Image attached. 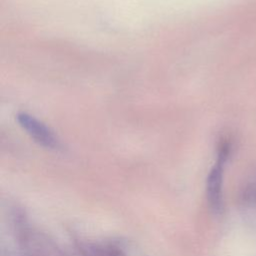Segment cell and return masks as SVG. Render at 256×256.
<instances>
[{"label":"cell","mask_w":256,"mask_h":256,"mask_svg":"<svg viewBox=\"0 0 256 256\" xmlns=\"http://www.w3.org/2000/svg\"><path fill=\"white\" fill-rule=\"evenodd\" d=\"M82 256H144L133 244L124 240L88 241L79 246Z\"/></svg>","instance_id":"cell-1"},{"label":"cell","mask_w":256,"mask_h":256,"mask_svg":"<svg viewBox=\"0 0 256 256\" xmlns=\"http://www.w3.org/2000/svg\"><path fill=\"white\" fill-rule=\"evenodd\" d=\"M16 119L19 125L39 145L49 149H58L60 147V142L53 131L32 115L26 112H19Z\"/></svg>","instance_id":"cell-2"},{"label":"cell","mask_w":256,"mask_h":256,"mask_svg":"<svg viewBox=\"0 0 256 256\" xmlns=\"http://www.w3.org/2000/svg\"><path fill=\"white\" fill-rule=\"evenodd\" d=\"M228 149L223 146L218 154V159L210 170L206 182L207 200L211 209L219 212L222 208V182H223V166L227 158Z\"/></svg>","instance_id":"cell-3"}]
</instances>
